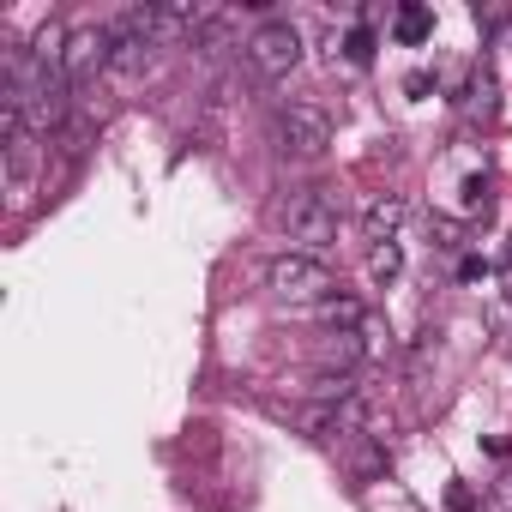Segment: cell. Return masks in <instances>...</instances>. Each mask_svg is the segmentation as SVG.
<instances>
[{
    "instance_id": "cell-4",
    "label": "cell",
    "mask_w": 512,
    "mask_h": 512,
    "mask_svg": "<svg viewBox=\"0 0 512 512\" xmlns=\"http://www.w3.org/2000/svg\"><path fill=\"white\" fill-rule=\"evenodd\" d=\"M278 145L290 157H326L332 151V115L320 103H284L278 109Z\"/></svg>"
},
{
    "instance_id": "cell-16",
    "label": "cell",
    "mask_w": 512,
    "mask_h": 512,
    "mask_svg": "<svg viewBox=\"0 0 512 512\" xmlns=\"http://www.w3.org/2000/svg\"><path fill=\"white\" fill-rule=\"evenodd\" d=\"M458 278H464V284H476V278H488V260H476V253H464V260H458Z\"/></svg>"
},
{
    "instance_id": "cell-13",
    "label": "cell",
    "mask_w": 512,
    "mask_h": 512,
    "mask_svg": "<svg viewBox=\"0 0 512 512\" xmlns=\"http://www.w3.org/2000/svg\"><path fill=\"white\" fill-rule=\"evenodd\" d=\"M338 49H344V61H356V67H368L380 43H374V31H368V25H356L350 37H332V55H338Z\"/></svg>"
},
{
    "instance_id": "cell-2",
    "label": "cell",
    "mask_w": 512,
    "mask_h": 512,
    "mask_svg": "<svg viewBox=\"0 0 512 512\" xmlns=\"http://www.w3.org/2000/svg\"><path fill=\"white\" fill-rule=\"evenodd\" d=\"M266 290L278 296V302H326L332 290H338V278H332V266L320 260V253H278V260L266 266Z\"/></svg>"
},
{
    "instance_id": "cell-11",
    "label": "cell",
    "mask_w": 512,
    "mask_h": 512,
    "mask_svg": "<svg viewBox=\"0 0 512 512\" xmlns=\"http://www.w3.org/2000/svg\"><path fill=\"white\" fill-rule=\"evenodd\" d=\"M398 272H404V247L398 241H380V247H368V278L386 290V284H398Z\"/></svg>"
},
{
    "instance_id": "cell-1",
    "label": "cell",
    "mask_w": 512,
    "mask_h": 512,
    "mask_svg": "<svg viewBox=\"0 0 512 512\" xmlns=\"http://www.w3.org/2000/svg\"><path fill=\"white\" fill-rule=\"evenodd\" d=\"M278 223H284V235L296 241V253H320V247L338 241L344 205H338L326 187H296V193L278 205Z\"/></svg>"
},
{
    "instance_id": "cell-18",
    "label": "cell",
    "mask_w": 512,
    "mask_h": 512,
    "mask_svg": "<svg viewBox=\"0 0 512 512\" xmlns=\"http://www.w3.org/2000/svg\"><path fill=\"white\" fill-rule=\"evenodd\" d=\"M434 235H440V247H458V235H464V229H458L452 217H434Z\"/></svg>"
},
{
    "instance_id": "cell-9",
    "label": "cell",
    "mask_w": 512,
    "mask_h": 512,
    "mask_svg": "<svg viewBox=\"0 0 512 512\" xmlns=\"http://www.w3.org/2000/svg\"><path fill=\"white\" fill-rule=\"evenodd\" d=\"M308 314H314V326H326V332H368V302L350 296V290H332V296L314 302Z\"/></svg>"
},
{
    "instance_id": "cell-6",
    "label": "cell",
    "mask_w": 512,
    "mask_h": 512,
    "mask_svg": "<svg viewBox=\"0 0 512 512\" xmlns=\"http://www.w3.org/2000/svg\"><path fill=\"white\" fill-rule=\"evenodd\" d=\"M109 61H115V37H109V25H73V37H67V61H61L67 85L85 91L97 73H109Z\"/></svg>"
},
{
    "instance_id": "cell-14",
    "label": "cell",
    "mask_w": 512,
    "mask_h": 512,
    "mask_svg": "<svg viewBox=\"0 0 512 512\" xmlns=\"http://www.w3.org/2000/svg\"><path fill=\"white\" fill-rule=\"evenodd\" d=\"M464 115H494V79L476 73L470 79V97H464Z\"/></svg>"
},
{
    "instance_id": "cell-15",
    "label": "cell",
    "mask_w": 512,
    "mask_h": 512,
    "mask_svg": "<svg viewBox=\"0 0 512 512\" xmlns=\"http://www.w3.org/2000/svg\"><path fill=\"white\" fill-rule=\"evenodd\" d=\"M488 193H494L488 175H464V205H470V211H488Z\"/></svg>"
},
{
    "instance_id": "cell-3",
    "label": "cell",
    "mask_w": 512,
    "mask_h": 512,
    "mask_svg": "<svg viewBox=\"0 0 512 512\" xmlns=\"http://www.w3.org/2000/svg\"><path fill=\"white\" fill-rule=\"evenodd\" d=\"M241 55H247V67L260 79H290L302 67V31L290 19H266L260 31L241 43Z\"/></svg>"
},
{
    "instance_id": "cell-12",
    "label": "cell",
    "mask_w": 512,
    "mask_h": 512,
    "mask_svg": "<svg viewBox=\"0 0 512 512\" xmlns=\"http://www.w3.org/2000/svg\"><path fill=\"white\" fill-rule=\"evenodd\" d=\"M308 398H314V404H350V398H356V374H320V368H314Z\"/></svg>"
},
{
    "instance_id": "cell-17",
    "label": "cell",
    "mask_w": 512,
    "mask_h": 512,
    "mask_svg": "<svg viewBox=\"0 0 512 512\" xmlns=\"http://www.w3.org/2000/svg\"><path fill=\"white\" fill-rule=\"evenodd\" d=\"M446 512H476V494L470 488H446Z\"/></svg>"
},
{
    "instance_id": "cell-10",
    "label": "cell",
    "mask_w": 512,
    "mask_h": 512,
    "mask_svg": "<svg viewBox=\"0 0 512 512\" xmlns=\"http://www.w3.org/2000/svg\"><path fill=\"white\" fill-rule=\"evenodd\" d=\"M392 37H398L404 49H422V43L434 37V13H428V7H398V13H392Z\"/></svg>"
},
{
    "instance_id": "cell-5",
    "label": "cell",
    "mask_w": 512,
    "mask_h": 512,
    "mask_svg": "<svg viewBox=\"0 0 512 512\" xmlns=\"http://www.w3.org/2000/svg\"><path fill=\"white\" fill-rule=\"evenodd\" d=\"M0 169H7L13 211H25L31 193H37V181H43V169H49V145H43L37 133H13L7 145H0Z\"/></svg>"
},
{
    "instance_id": "cell-7",
    "label": "cell",
    "mask_w": 512,
    "mask_h": 512,
    "mask_svg": "<svg viewBox=\"0 0 512 512\" xmlns=\"http://www.w3.org/2000/svg\"><path fill=\"white\" fill-rule=\"evenodd\" d=\"M368 362V332H326L314 344V368L320 374H356Z\"/></svg>"
},
{
    "instance_id": "cell-8",
    "label": "cell",
    "mask_w": 512,
    "mask_h": 512,
    "mask_svg": "<svg viewBox=\"0 0 512 512\" xmlns=\"http://www.w3.org/2000/svg\"><path fill=\"white\" fill-rule=\"evenodd\" d=\"M404 217H410V199H404V193H380V199L362 211V241H368V247H380V241H398Z\"/></svg>"
}]
</instances>
